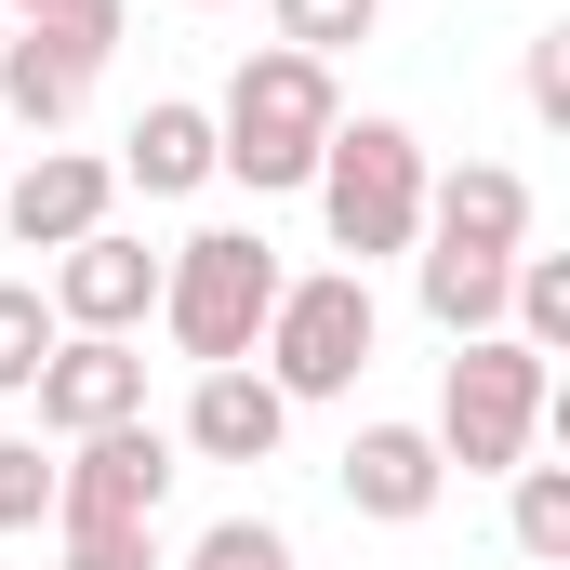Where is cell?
Wrapping results in <instances>:
<instances>
[{"instance_id": "2", "label": "cell", "mask_w": 570, "mask_h": 570, "mask_svg": "<svg viewBox=\"0 0 570 570\" xmlns=\"http://www.w3.org/2000/svg\"><path fill=\"white\" fill-rule=\"evenodd\" d=\"M305 186H318L332 253H358V266H385V253L425 239V134L412 120H332V146H318Z\"/></svg>"}, {"instance_id": "14", "label": "cell", "mask_w": 570, "mask_h": 570, "mask_svg": "<svg viewBox=\"0 0 570 570\" xmlns=\"http://www.w3.org/2000/svg\"><path fill=\"white\" fill-rule=\"evenodd\" d=\"M504 266H518V253H451V239H412V279H425V318L451 332V345L504 332Z\"/></svg>"}, {"instance_id": "23", "label": "cell", "mask_w": 570, "mask_h": 570, "mask_svg": "<svg viewBox=\"0 0 570 570\" xmlns=\"http://www.w3.org/2000/svg\"><path fill=\"white\" fill-rule=\"evenodd\" d=\"M0 80H13V27H0Z\"/></svg>"}, {"instance_id": "8", "label": "cell", "mask_w": 570, "mask_h": 570, "mask_svg": "<svg viewBox=\"0 0 570 570\" xmlns=\"http://www.w3.org/2000/svg\"><path fill=\"white\" fill-rule=\"evenodd\" d=\"M40 425L53 438H107V425H146V358L120 332H53V358H40Z\"/></svg>"}, {"instance_id": "19", "label": "cell", "mask_w": 570, "mask_h": 570, "mask_svg": "<svg viewBox=\"0 0 570 570\" xmlns=\"http://www.w3.org/2000/svg\"><path fill=\"white\" fill-rule=\"evenodd\" d=\"M186 570H305V558H292L279 518H213V531L186 544Z\"/></svg>"}, {"instance_id": "1", "label": "cell", "mask_w": 570, "mask_h": 570, "mask_svg": "<svg viewBox=\"0 0 570 570\" xmlns=\"http://www.w3.org/2000/svg\"><path fill=\"white\" fill-rule=\"evenodd\" d=\"M345 120V94H332V67L318 53H239V80H226V107H213V173H239L253 199H279L318 173V146Z\"/></svg>"}, {"instance_id": "12", "label": "cell", "mask_w": 570, "mask_h": 570, "mask_svg": "<svg viewBox=\"0 0 570 570\" xmlns=\"http://www.w3.org/2000/svg\"><path fill=\"white\" fill-rule=\"evenodd\" d=\"M425 239H451V253H531V173H504V159L425 173Z\"/></svg>"}, {"instance_id": "5", "label": "cell", "mask_w": 570, "mask_h": 570, "mask_svg": "<svg viewBox=\"0 0 570 570\" xmlns=\"http://www.w3.org/2000/svg\"><path fill=\"white\" fill-rule=\"evenodd\" d=\"M372 345H385L372 279H358V266H332V279H279L266 332H253V372H266L279 399H345V385L372 372Z\"/></svg>"}, {"instance_id": "24", "label": "cell", "mask_w": 570, "mask_h": 570, "mask_svg": "<svg viewBox=\"0 0 570 570\" xmlns=\"http://www.w3.org/2000/svg\"><path fill=\"white\" fill-rule=\"evenodd\" d=\"M173 13H213V0H173Z\"/></svg>"}, {"instance_id": "4", "label": "cell", "mask_w": 570, "mask_h": 570, "mask_svg": "<svg viewBox=\"0 0 570 570\" xmlns=\"http://www.w3.org/2000/svg\"><path fill=\"white\" fill-rule=\"evenodd\" d=\"M558 412V385H544V358L518 345V332H478L464 358H451V385H438V464H464V478H518L531 464V438Z\"/></svg>"}, {"instance_id": "9", "label": "cell", "mask_w": 570, "mask_h": 570, "mask_svg": "<svg viewBox=\"0 0 570 570\" xmlns=\"http://www.w3.org/2000/svg\"><path fill=\"white\" fill-rule=\"evenodd\" d=\"M120 213V173L94 159V146H40L13 186H0V226H13V253H67V239H94Z\"/></svg>"}, {"instance_id": "15", "label": "cell", "mask_w": 570, "mask_h": 570, "mask_svg": "<svg viewBox=\"0 0 570 570\" xmlns=\"http://www.w3.org/2000/svg\"><path fill=\"white\" fill-rule=\"evenodd\" d=\"M40 67H67V80H107V53H120V0H53V13H27L13 27Z\"/></svg>"}, {"instance_id": "7", "label": "cell", "mask_w": 570, "mask_h": 570, "mask_svg": "<svg viewBox=\"0 0 570 570\" xmlns=\"http://www.w3.org/2000/svg\"><path fill=\"white\" fill-rule=\"evenodd\" d=\"M40 305H53V332H120L134 345L146 318H159V253H146L134 226H94V239L53 253V292Z\"/></svg>"}, {"instance_id": "13", "label": "cell", "mask_w": 570, "mask_h": 570, "mask_svg": "<svg viewBox=\"0 0 570 570\" xmlns=\"http://www.w3.org/2000/svg\"><path fill=\"white\" fill-rule=\"evenodd\" d=\"M120 186H146V199H186V186H213V107H186V94H159L134 134H120V159H107Z\"/></svg>"}, {"instance_id": "10", "label": "cell", "mask_w": 570, "mask_h": 570, "mask_svg": "<svg viewBox=\"0 0 570 570\" xmlns=\"http://www.w3.org/2000/svg\"><path fill=\"white\" fill-rule=\"evenodd\" d=\"M279 438H292V399L253 358H226V372L186 385V451H199V464H279Z\"/></svg>"}, {"instance_id": "17", "label": "cell", "mask_w": 570, "mask_h": 570, "mask_svg": "<svg viewBox=\"0 0 570 570\" xmlns=\"http://www.w3.org/2000/svg\"><path fill=\"white\" fill-rule=\"evenodd\" d=\"M266 27H279V53H358L372 27H385V0H266Z\"/></svg>"}, {"instance_id": "25", "label": "cell", "mask_w": 570, "mask_h": 570, "mask_svg": "<svg viewBox=\"0 0 570 570\" xmlns=\"http://www.w3.org/2000/svg\"><path fill=\"white\" fill-rule=\"evenodd\" d=\"M13 13H53V0H13Z\"/></svg>"}, {"instance_id": "6", "label": "cell", "mask_w": 570, "mask_h": 570, "mask_svg": "<svg viewBox=\"0 0 570 570\" xmlns=\"http://www.w3.org/2000/svg\"><path fill=\"white\" fill-rule=\"evenodd\" d=\"M159 504H173V438L159 425L67 438V464H53V531H159Z\"/></svg>"}, {"instance_id": "16", "label": "cell", "mask_w": 570, "mask_h": 570, "mask_svg": "<svg viewBox=\"0 0 570 570\" xmlns=\"http://www.w3.org/2000/svg\"><path fill=\"white\" fill-rule=\"evenodd\" d=\"M504 531H518V558H531V570H570V464H518Z\"/></svg>"}, {"instance_id": "22", "label": "cell", "mask_w": 570, "mask_h": 570, "mask_svg": "<svg viewBox=\"0 0 570 570\" xmlns=\"http://www.w3.org/2000/svg\"><path fill=\"white\" fill-rule=\"evenodd\" d=\"M67 570H159V531H67Z\"/></svg>"}, {"instance_id": "18", "label": "cell", "mask_w": 570, "mask_h": 570, "mask_svg": "<svg viewBox=\"0 0 570 570\" xmlns=\"http://www.w3.org/2000/svg\"><path fill=\"white\" fill-rule=\"evenodd\" d=\"M40 358H53V305H40V279H0V399H27Z\"/></svg>"}, {"instance_id": "21", "label": "cell", "mask_w": 570, "mask_h": 570, "mask_svg": "<svg viewBox=\"0 0 570 570\" xmlns=\"http://www.w3.org/2000/svg\"><path fill=\"white\" fill-rule=\"evenodd\" d=\"M518 80H531V120H544V134H570V27H544V40H531V67H518Z\"/></svg>"}, {"instance_id": "3", "label": "cell", "mask_w": 570, "mask_h": 570, "mask_svg": "<svg viewBox=\"0 0 570 570\" xmlns=\"http://www.w3.org/2000/svg\"><path fill=\"white\" fill-rule=\"evenodd\" d=\"M266 305H279V253H266L253 226H199V239H173V253H159V332H173L199 372L253 358Z\"/></svg>"}, {"instance_id": "20", "label": "cell", "mask_w": 570, "mask_h": 570, "mask_svg": "<svg viewBox=\"0 0 570 570\" xmlns=\"http://www.w3.org/2000/svg\"><path fill=\"white\" fill-rule=\"evenodd\" d=\"M0 531H53V464H40V438H0Z\"/></svg>"}, {"instance_id": "11", "label": "cell", "mask_w": 570, "mask_h": 570, "mask_svg": "<svg viewBox=\"0 0 570 570\" xmlns=\"http://www.w3.org/2000/svg\"><path fill=\"white\" fill-rule=\"evenodd\" d=\"M438 491H451V464H438L425 425H358L345 438V504L372 518V531H412V518H438Z\"/></svg>"}]
</instances>
